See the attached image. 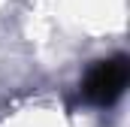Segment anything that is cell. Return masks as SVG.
<instances>
[{
	"mask_svg": "<svg viewBox=\"0 0 130 127\" xmlns=\"http://www.w3.org/2000/svg\"><path fill=\"white\" fill-rule=\"evenodd\" d=\"M127 79H130V67H127V58L124 55L97 61L88 70V76L82 79V97L91 106L106 109V106H112L118 97L124 94Z\"/></svg>",
	"mask_w": 130,
	"mask_h": 127,
	"instance_id": "cell-1",
	"label": "cell"
}]
</instances>
